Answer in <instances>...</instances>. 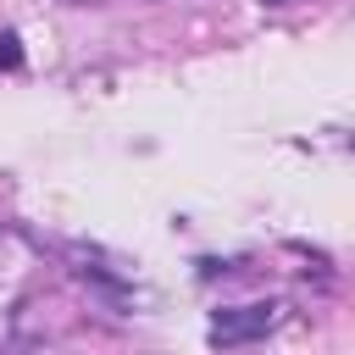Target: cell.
Listing matches in <instances>:
<instances>
[{"label": "cell", "mask_w": 355, "mask_h": 355, "mask_svg": "<svg viewBox=\"0 0 355 355\" xmlns=\"http://www.w3.org/2000/svg\"><path fill=\"white\" fill-rule=\"evenodd\" d=\"M17 67H22V39L6 28L0 33V72H17Z\"/></svg>", "instance_id": "cell-2"}, {"label": "cell", "mask_w": 355, "mask_h": 355, "mask_svg": "<svg viewBox=\"0 0 355 355\" xmlns=\"http://www.w3.org/2000/svg\"><path fill=\"white\" fill-rule=\"evenodd\" d=\"M277 311H283V305H272V300H261V305H233V311H216V322H211V344H216V349H233V344L266 338V333L277 327Z\"/></svg>", "instance_id": "cell-1"}]
</instances>
